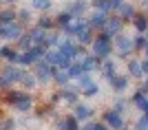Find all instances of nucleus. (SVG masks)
<instances>
[{
  "label": "nucleus",
  "mask_w": 148,
  "mask_h": 130,
  "mask_svg": "<svg viewBox=\"0 0 148 130\" xmlns=\"http://www.w3.org/2000/svg\"><path fill=\"white\" fill-rule=\"evenodd\" d=\"M0 35H20V29L16 25H0Z\"/></svg>",
  "instance_id": "2"
},
{
  "label": "nucleus",
  "mask_w": 148,
  "mask_h": 130,
  "mask_svg": "<svg viewBox=\"0 0 148 130\" xmlns=\"http://www.w3.org/2000/svg\"><path fill=\"white\" fill-rule=\"evenodd\" d=\"M49 71H51V68L47 66V64H40V66H38V75H40V80H49Z\"/></svg>",
  "instance_id": "6"
},
{
  "label": "nucleus",
  "mask_w": 148,
  "mask_h": 130,
  "mask_svg": "<svg viewBox=\"0 0 148 130\" xmlns=\"http://www.w3.org/2000/svg\"><path fill=\"white\" fill-rule=\"evenodd\" d=\"M113 86L115 88H124L126 86V80H124V77H117V80H113Z\"/></svg>",
  "instance_id": "12"
},
{
  "label": "nucleus",
  "mask_w": 148,
  "mask_h": 130,
  "mask_svg": "<svg viewBox=\"0 0 148 130\" xmlns=\"http://www.w3.org/2000/svg\"><path fill=\"white\" fill-rule=\"evenodd\" d=\"M137 29H139V31H144V29H146V18H137Z\"/></svg>",
  "instance_id": "14"
},
{
  "label": "nucleus",
  "mask_w": 148,
  "mask_h": 130,
  "mask_svg": "<svg viewBox=\"0 0 148 130\" xmlns=\"http://www.w3.org/2000/svg\"><path fill=\"white\" fill-rule=\"evenodd\" d=\"M133 99H135L137 104H139V108H142V110H144V108H146V99H144V93L135 95V97H133Z\"/></svg>",
  "instance_id": "10"
},
{
  "label": "nucleus",
  "mask_w": 148,
  "mask_h": 130,
  "mask_svg": "<svg viewBox=\"0 0 148 130\" xmlns=\"http://www.w3.org/2000/svg\"><path fill=\"white\" fill-rule=\"evenodd\" d=\"M108 51H111V44H108V37H99L97 42H95V53L97 55H108Z\"/></svg>",
  "instance_id": "1"
},
{
  "label": "nucleus",
  "mask_w": 148,
  "mask_h": 130,
  "mask_svg": "<svg viewBox=\"0 0 148 130\" xmlns=\"http://www.w3.org/2000/svg\"><path fill=\"white\" fill-rule=\"evenodd\" d=\"M117 44H119V49H122V51H128L130 46H133V42H130L128 37H117Z\"/></svg>",
  "instance_id": "7"
},
{
  "label": "nucleus",
  "mask_w": 148,
  "mask_h": 130,
  "mask_svg": "<svg viewBox=\"0 0 148 130\" xmlns=\"http://www.w3.org/2000/svg\"><path fill=\"white\" fill-rule=\"evenodd\" d=\"M42 53V49H33V51H29L27 55H22L20 57V62H25V64H31L33 60H38V55Z\"/></svg>",
  "instance_id": "3"
},
{
  "label": "nucleus",
  "mask_w": 148,
  "mask_h": 130,
  "mask_svg": "<svg viewBox=\"0 0 148 130\" xmlns=\"http://www.w3.org/2000/svg\"><path fill=\"white\" fill-rule=\"evenodd\" d=\"M91 25H93V27L104 25V13H93V16H91Z\"/></svg>",
  "instance_id": "8"
},
{
  "label": "nucleus",
  "mask_w": 148,
  "mask_h": 130,
  "mask_svg": "<svg viewBox=\"0 0 148 130\" xmlns=\"http://www.w3.org/2000/svg\"><path fill=\"white\" fill-rule=\"evenodd\" d=\"M82 9H84V5H82V2H77V5H73V13H80Z\"/></svg>",
  "instance_id": "18"
},
{
  "label": "nucleus",
  "mask_w": 148,
  "mask_h": 130,
  "mask_svg": "<svg viewBox=\"0 0 148 130\" xmlns=\"http://www.w3.org/2000/svg\"><path fill=\"white\" fill-rule=\"evenodd\" d=\"M88 115H91V110H88L86 106H77V108H75V117L77 119H86Z\"/></svg>",
  "instance_id": "5"
},
{
  "label": "nucleus",
  "mask_w": 148,
  "mask_h": 130,
  "mask_svg": "<svg viewBox=\"0 0 148 130\" xmlns=\"http://www.w3.org/2000/svg\"><path fill=\"white\" fill-rule=\"evenodd\" d=\"M20 18H25V20H29V11H27V9H22V11H20Z\"/></svg>",
  "instance_id": "21"
},
{
  "label": "nucleus",
  "mask_w": 148,
  "mask_h": 130,
  "mask_svg": "<svg viewBox=\"0 0 148 130\" xmlns=\"http://www.w3.org/2000/svg\"><path fill=\"white\" fill-rule=\"evenodd\" d=\"M146 44V40H144V35H139V40H137V46H144Z\"/></svg>",
  "instance_id": "22"
},
{
  "label": "nucleus",
  "mask_w": 148,
  "mask_h": 130,
  "mask_svg": "<svg viewBox=\"0 0 148 130\" xmlns=\"http://www.w3.org/2000/svg\"><path fill=\"white\" fill-rule=\"evenodd\" d=\"M106 121H108L113 128H119V126H122V119H119V115H115V112H108V115H106Z\"/></svg>",
  "instance_id": "4"
},
{
  "label": "nucleus",
  "mask_w": 148,
  "mask_h": 130,
  "mask_svg": "<svg viewBox=\"0 0 148 130\" xmlns=\"http://www.w3.org/2000/svg\"><path fill=\"white\" fill-rule=\"evenodd\" d=\"M95 5H97L99 9H106V7H108V2H106V0H97V2H95Z\"/></svg>",
  "instance_id": "19"
},
{
  "label": "nucleus",
  "mask_w": 148,
  "mask_h": 130,
  "mask_svg": "<svg viewBox=\"0 0 148 130\" xmlns=\"http://www.w3.org/2000/svg\"><path fill=\"white\" fill-rule=\"evenodd\" d=\"M82 71H84L82 66H73V68H71V75H80Z\"/></svg>",
  "instance_id": "17"
},
{
  "label": "nucleus",
  "mask_w": 148,
  "mask_h": 130,
  "mask_svg": "<svg viewBox=\"0 0 148 130\" xmlns=\"http://www.w3.org/2000/svg\"><path fill=\"white\" fill-rule=\"evenodd\" d=\"M2 55H5L7 60H16V53H13L11 49H2Z\"/></svg>",
  "instance_id": "13"
},
{
  "label": "nucleus",
  "mask_w": 148,
  "mask_h": 130,
  "mask_svg": "<svg viewBox=\"0 0 148 130\" xmlns=\"http://www.w3.org/2000/svg\"><path fill=\"white\" fill-rule=\"evenodd\" d=\"M7 2H13V0H7Z\"/></svg>",
  "instance_id": "23"
},
{
  "label": "nucleus",
  "mask_w": 148,
  "mask_h": 130,
  "mask_svg": "<svg viewBox=\"0 0 148 130\" xmlns=\"http://www.w3.org/2000/svg\"><path fill=\"white\" fill-rule=\"evenodd\" d=\"M80 40H82V42H88V31H82L80 33Z\"/></svg>",
  "instance_id": "20"
},
{
  "label": "nucleus",
  "mask_w": 148,
  "mask_h": 130,
  "mask_svg": "<svg viewBox=\"0 0 148 130\" xmlns=\"http://www.w3.org/2000/svg\"><path fill=\"white\" fill-rule=\"evenodd\" d=\"M119 29V22L117 20H111V22H108V31H117Z\"/></svg>",
  "instance_id": "15"
},
{
  "label": "nucleus",
  "mask_w": 148,
  "mask_h": 130,
  "mask_svg": "<svg viewBox=\"0 0 148 130\" xmlns=\"http://www.w3.org/2000/svg\"><path fill=\"white\" fill-rule=\"evenodd\" d=\"M122 13H124V16H130V13H133V9H130L128 5H124V7H122Z\"/></svg>",
  "instance_id": "16"
},
{
  "label": "nucleus",
  "mask_w": 148,
  "mask_h": 130,
  "mask_svg": "<svg viewBox=\"0 0 148 130\" xmlns=\"http://www.w3.org/2000/svg\"><path fill=\"white\" fill-rule=\"evenodd\" d=\"M60 53H53V51H51V53H47V60H49V62H60Z\"/></svg>",
  "instance_id": "11"
},
{
  "label": "nucleus",
  "mask_w": 148,
  "mask_h": 130,
  "mask_svg": "<svg viewBox=\"0 0 148 130\" xmlns=\"http://www.w3.org/2000/svg\"><path fill=\"white\" fill-rule=\"evenodd\" d=\"M33 7H38V9H49L51 0H33Z\"/></svg>",
  "instance_id": "9"
}]
</instances>
